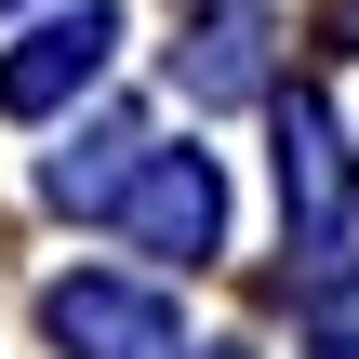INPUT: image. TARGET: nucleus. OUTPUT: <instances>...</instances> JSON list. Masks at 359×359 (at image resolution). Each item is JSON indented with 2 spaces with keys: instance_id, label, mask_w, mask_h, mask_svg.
Instances as JSON below:
<instances>
[{
  "instance_id": "1",
  "label": "nucleus",
  "mask_w": 359,
  "mask_h": 359,
  "mask_svg": "<svg viewBox=\"0 0 359 359\" xmlns=\"http://www.w3.org/2000/svg\"><path fill=\"white\" fill-rule=\"evenodd\" d=\"M107 226H120L133 253H173V266H200V253L226 240V187H213V160H200V147H147V160L107 187Z\"/></svg>"
},
{
  "instance_id": "4",
  "label": "nucleus",
  "mask_w": 359,
  "mask_h": 359,
  "mask_svg": "<svg viewBox=\"0 0 359 359\" xmlns=\"http://www.w3.org/2000/svg\"><path fill=\"white\" fill-rule=\"evenodd\" d=\"M107 40H120L107 0H80V13H53L40 40H13V53H0V120H53V107L107 67Z\"/></svg>"
},
{
  "instance_id": "2",
  "label": "nucleus",
  "mask_w": 359,
  "mask_h": 359,
  "mask_svg": "<svg viewBox=\"0 0 359 359\" xmlns=\"http://www.w3.org/2000/svg\"><path fill=\"white\" fill-rule=\"evenodd\" d=\"M40 333L67 359H187V320L147 280H53L40 293Z\"/></svg>"
},
{
  "instance_id": "9",
  "label": "nucleus",
  "mask_w": 359,
  "mask_h": 359,
  "mask_svg": "<svg viewBox=\"0 0 359 359\" xmlns=\"http://www.w3.org/2000/svg\"><path fill=\"white\" fill-rule=\"evenodd\" d=\"M200 359H240V346H200Z\"/></svg>"
},
{
  "instance_id": "7",
  "label": "nucleus",
  "mask_w": 359,
  "mask_h": 359,
  "mask_svg": "<svg viewBox=\"0 0 359 359\" xmlns=\"http://www.w3.org/2000/svg\"><path fill=\"white\" fill-rule=\"evenodd\" d=\"M320 359H359V333H333V346H320Z\"/></svg>"
},
{
  "instance_id": "6",
  "label": "nucleus",
  "mask_w": 359,
  "mask_h": 359,
  "mask_svg": "<svg viewBox=\"0 0 359 359\" xmlns=\"http://www.w3.org/2000/svg\"><path fill=\"white\" fill-rule=\"evenodd\" d=\"M133 160H147V133H133V120H93V133H80V147H67V160L40 173V187H53L67 213H107V187H120Z\"/></svg>"
},
{
  "instance_id": "10",
  "label": "nucleus",
  "mask_w": 359,
  "mask_h": 359,
  "mask_svg": "<svg viewBox=\"0 0 359 359\" xmlns=\"http://www.w3.org/2000/svg\"><path fill=\"white\" fill-rule=\"evenodd\" d=\"M0 13H13V0H0Z\"/></svg>"
},
{
  "instance_id": "3",
  "label": "nucleus",
  "mask_w": 359,
  "mask_h": 359,
  "mask_svg": "<svg viewBox=\"0 0 359 359\" xmlns=\"http://www.w3.org/2000/svg\"><path fill=\"white\" fill-rule=\"evenodd\" d=\"M280 213H293V253L333 266V240H346V147H333L320 93H280Z\"/></svg>"
},
{
  "instance_id": "8",
  "label": "nucleus",
  "mask_w": 359,
  "mask_h": 359,
  "mask_svg": "<svg viewBox=\"0 0 359 359\" xmlns=\"http://www.w3.org/2000/svg\"><path fill=\"white\" fill-rule=\"evenodd\" d=\"M333 27H359V0H346V13H333Z\"/></svg>"
},
{
  "instance_id": "5",
  "label": "nucleus",
  "mask_w": 359,
  "mask_h": 359,
  "mask_svg": "<svg viewBox=\"0 0 359 359\" xmlns=\"http://www.w3.org/2000/svg\"><path fill=\"white\" fill-rule=\"evenodd\" d=\"M173 80H187L200 107H240V93L266 80V27H253V13H213V27L173 53Z\"/></svg>"
}]
</instances>
